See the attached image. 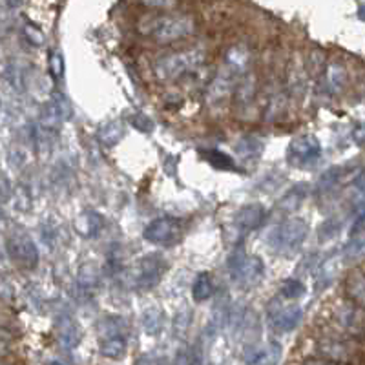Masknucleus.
Instances as JSON below:
<instances>
[{"instance_id":"1","label":"nucleus","mask_w":365,"mask_h":365,"mask_svg":"<svg viewBox=\"0 0 365 365\" xmlns=\"http://www.w3.org/2000/svg\"><path fill=\"white\" fill-rule=\"evenodd\" d=\"M195 22L188 15H166V17H143L139 21V31L150 35L154 41L168 44L194 34Z\"/></svg>"},{"instance_id":"2","label":"nucleus","mask_w":365,"mask_h":365,"mask_svg":"<svg viewBox=\"0 0 365 365\" xmlns=\"http://www.w3.org/2000/svg\"><path fill=\"white\" fill-rule=\"evenodd\" d=\"M309 234V225L302 217H291L276 225L269 232L267 243L274 252L283 254V256H292L302 249L303 241Z\"/></svg>"},{"instance_id":"3","label":"nucleus","mask_w":365,"mask_h":365,"mask_svg":"<svg viewBox=\"0 0 365 365\" xmlns=\"http://www.w3.org/2000/svg\"><path fill=\"white\" fill-rule=\"evenodd\" d=\"M205 51L197 50H179V51H168V53L161 55L155 61V73L159 79L172 81L178 79L181 75H187L195 71L203 63Z\"/></svg>"},{"instance_id":"4","label":"nucleus","mask_w":365,"mask_h":365,"mask_svg":"<svg viewBox=\"0 0 365 365\" xmlns=\"http://www.w3.org/2000/svg\"><path fill=\"white\" fill-rule=\"evenodd\" d=\"M228 272L234 283L243 289H252L265 278V267L263 262L254 254H247L245 250L237 247L228 257Z\"/></svg>"},{"instance_id":"5","label":"nucleus","mask_w":365,"mask_h":365,"mask_svg":"<svg viewBox=\"0 0 365 365\" xmlns=\"http://www.w3.org/2000/svg\"><path fill=\"white\" fill-rule=\"evenodd\" d=\"M166 269H168V263H166L165 257L159 256V254L143 256L132 270L133 289H137V291L141 292L154 289V287L163 279Z\"/></svg>"},{"instance_id":"6","label":"nucleus","mask_w":365,"mask_h":365,"mask_svg":"<svg viewBox=\"0 0 365 365\" xmlns=\"http://www.w3.org/2000/svg\"><path fill=\"white\" fill-rule=\"evenodd\" d=\"M319 158H322V145H319L318 137L312 133L296 135L287 148V159L292 166H298V168L316 165Z\"/></svg>"},{"instance_id":"7","label":"nucleus","mask_w":365,"mask_h":365,"mask_svg":"<svg viewBox=\"0 0 365 365\" xmlns=\"http://www.w3.org/2000/svg\"><path fill=\"white\" fill-rule=\"evenodd\" d=\"M181 232H182L181 220L165 216L152 221V223L145 228V234H143V236H145L146 241L154 243V245L168 247V245H174L175 241L181 237Z\"/></svg>"},{"instance_id":"8","label":"nucleus","mask_w":365,"mask_h":365,"mask_svg":"<svg viewBox=\"0 0 365 365\" xmlns=\"http://www.w3.org/2000/svg\"><path fill=\"white\" fill-rule=\"evenodd\" d=\"M8 254L22 269H34L38 263V250L34 240L26 234H13L8 240Z\"/></svg>"},{"instance_id":"9","label":"nucleus","mask_w":365,"mask_h":365,"mask_svg":"<svg viewBox=\"0 0 365 365\" xmlns=\"http://www.w3.org/2000/svg\"><path fill=\"white\" fill-rule=\"evenodd\" d=\"M303 318V311L299 305H279L270 309V324L279 332H289L299 325Z\"/></svg>"},{"instance_id":"10","label":"nucleus","mask_w":365,"mask_h":365,"mask_svg":"<svg viewBox=\"0 0 365 365\" xmlns=\"http://www.w3.org/2000/svg\"><path fill=\"white\" fill-rule=\"evenodd\" d=\"M265 216L267 210L262 203H249L243 205V207L236 212L234 221H236V225L241 230L249 232V230H256L257 227H262L263 221H265Z\"/></svg>"},{"instance_id":"11","label":"nucleus","mask_w":365,"mask_h":365,"mask_svg":"<svg viewBox=\"0 0 365 365\" xmlns=\"http://www.w3.org/2000/svg\"><path fill=\"white\" fill-rule=\"evenodd\" d=\"M73 228L83 237H97L104 228V217L96 210H84L73 221Z\"/></svg>"},{"instance_id":"12","label":"nucleus","mask_w":365,"mask_h":365,"mask_svg":"<svg viewBox=\"0 0 365 365\" xmlns=\"http://www.w3.org/2000/svg\"><path fill=\"white\" fill-rule=\"evenodd\" d=\"M318 353L322 354V358H325V360L344 365L353 358L354 351L353 347H351L349 344H345V341L324 340V341H319Z\"/></svg>"},{"instance_id":"13","label":"nucleus","mask_w":365,"mask_h":365,"mask_svg":"<svg viewBox=\"0 0 365 365\" xmlns=\"http://www.w3.org/2000/svg\"><path fill=\"white\" fill-rule=\"evenodd\" d=\"M282 356V347L278 344L252 345L247 349L245 361L249 365H274Z\"/></svg>"},{"instance_id":"14","label":"nucleus","mask_w":365,"mask_h":365,"mask_svg":"<svg viewBox=\"0 0 365 365\" xmlns=\"http://www.w3.org/2000/svg\"><path fill=\"white\" fill-rule=\"evenodd\" d=\"M230 90H232V77L230 75H217L207 90L208 104H223Z\"/></svg>"},{"instance_id":"15","label":"nucleus","mask_w":365,"mask_h":365,"mask_svg":"<svg viewBox=\"0 0 365 365\" xmlns=\"http://www.w3.org/2000/svg\"><path fill=\"white\" fill-rule=\"evenodd\" d=\"M345 291H347V296L353 299V303H356L358 307L364 305V270L360 267L353 269V272L349 274L347 282H345Z\"/></svg>"},{"instance_id":"16","label":"nucleus","mask_w":365,"mask_h":365,"mask_svg":"<svg viewBox=\"0 0 365 365\" xmlns=\"http://www.w3.org/2000/svg\"><path fill=\"white\" fill-rule=\"evenodd\" d=\"M99 338H110V336H126V324L125 319L119 316H106L99 322Z\"/></svg>"},{"instance_id":"17","label":"nucleus","mask_w":365,"mask_h":365,"mask_svg":"<svg viewBox=\"0 0 365 365\" xmlns=\"http://www.w3.org/2000/svg\"><path fill=\"white\" fill-rule=\"evenodd\" d=\"M212 294H214V279L208 272H201L192 287V296L195 302H207Z\"/></svg>"},{"instance_id":"18","label":"nucleus","mask_w":365,"mask_h":365,"mask_svg":"<svg viewBox=\"0 0 365 365\" xmlns=\"http://www.w3.org/2000/svg\"><path fill=\"white\" fill-rule=\"evenodd\" d=\"M126 353V336H110L101 340V354L106 358H120Z\"/></svg>"},{"instance_id":"19","label":"nucleus","mask_w":365,"mask_h":365,"mask_svg":"<svg viewBox=\"0 0 365 365\" xmlns=\"http://www.w3.org/2000/svg\"><path fill=\"white\" fill-rule=\"evenodd\" d=\"M234 150L237 152V155L243 159H254L262 154L263 143L257 139V137H243L241 141H237L234 145Z\"/></svg>"},{"instance_id":"20","label":"nucleus","mask_w":365,"mask_h":365,"mask_svg":"<svg viewBox=\"0 0 365 365\" xmlns=\"http://www.w3.org/2000/svg\"><path fill=\"white\" fill-rule=\"evenodd\" d=\"M200 154L207 159V163H210L212 166H216V168H221V170H236V163L232 159L228 158L227 154L220 152L216 148H201Z\"/></svg>"},{"instance_id":"21","label":"nucleus","mask_w":365,"mask_h":365,"mask_svg":"<svg viewBox=\"0 0 365 365\" xmlns=\"http://www.w3.org/2000/svg\"><path fill=\"white\" fill-rule=\"evenodd\" d=\"M58 338L66 345H75L79 340V332H77V324L70 316H63L58 319Z\"/></svg>"},{"instance_id":"22","label":"nucleus","mask_w":365,"mask_h":365,"mask_svg":"<svg viewBox=\"0 0 365 365\" xmlns=\"http://www.w3.org/2000/svg\"><path fill=\"white\" fill-rule=\"evenodd\" d=\"M123 125H120L119 120H110V123H106V125L101 128L99 132V139L103 145L106 146H115L117 143H119V139L123 137Z\"/></svg>"},{"instance_id":"23","label":"nucleus","mask_w":365,"mask_h":365,"mask_svg":"<svg viewBox=\"0 0 365 365\" xmlns=\"http://www.w3.org/2000/svg\"><path fill=\"white\" fill-rule=\"evenodd\" d=\"M143 325H145V331L148 334H158L163 329V325H165V314H163V311H159L155 307L148 309L143 314Z\"/></svg>"},{"instance_id":"24","label":"nucleus","mask_w":365,"mask_h":365,"mask_svg":"<svg viewBox=\"0 0 365 365\" xmlns=\"http://www.w3.org/2000/svg\"><path fill=\"white\" fill-rule=\"evenodd\" d=\"M303 197H305V190H303V187H296L292 188L291 192H287V194L283 195V200L279 201L278 207L282 208L283 212H292L294 208H298L299 205H302Z\"/></svg>"},{"instance_id":"25","label":"nucleus","mask_w":365,"mask_h":365,"mask_svg":"<svg viewBox=\"0 0 365 365\" xmlns=\"http://www.w3.org/2000/svg\"><path fill=\"white\" fill-rule=\"evenodd\" d=\"M79 283L86 291H93L99 285V272H97V269L91 263L83 265V269L79 272Z\"/></svg>"},{"instance_id":"26","label":"nucleus","mask_w":365,"mask_h":365,"mask_svg":"<svg viewBox=\"0 0 365 365\" xmlns=\"http://www.w3.org/2000/svg\"><path fill=\"white\" fill-rule=\"evenodd\" d=\"M303 294H305V285H303V282H299V279L291 278V279H285V282L282 283L283 298L294 299V298H299V296H303Z\"/></svg>"},{"instance_id":"27","label":"nucleus","mask_w":365,"mask_h":365,"mask_svg":"<svg viewBox=\"0 0 365 365\" xmlns=\"http://www.w3.org/2000/svg\"><path fill=\"white\" fill-rule=\"evenodd\" d=\"M130 123H132L133 128H137L143 133L154 132V120L150 119L148 115H145V113H132V115H130Z\"/></svg>"},{"instance_id":"28","label":"nucleus","mask_w":365,"mask_h":365,"mask_svg":"<svg viewBox=\"0 0 365 365\" xmlns=\"http://www.w3.org/2000/svg\"><path fill=\"white\" fill-rule=\"evenodd\" d=\"M341 324L349 329V331H354L358 327H361V312L360 309H347V311L341 312Z\"/></svg>"},{"instance_id":"29","label":"nucleus","mask_w":365,"mask_h":365,"mask_svg":"<svg viewBox=\"0 0 365 365\" xmlns=\"http://www.w3.org/2000/svg\"><path fill=\"white\" fill-rule=\"evenodd\" d=\"M345 79H347V75H345L344 68L338 66V64H332V66L329 68V81H331L332 86L341 88L344 86Z\"/></svg>"},{"instance_id":"30","label":"nucleus","mask_w":365,"mask_h":365,"mask_svg":"<svg viewBox=\"0 0 365 365\" xmlns=\"http://www.w3.org/2000/svg\"><path fill=\"white\" fill-rule=\"evenodd\" d=\"M13 345V334L8 331V329L0 327V356L6 354L11 349Z\"/></svg>"},{"instance_id":"31","label":"nucleus","mask_w":365,"mask_h":365,"mask_svg":"<svg viewBox=\"0 0 365 365\" xmlns=\"http://www.w3.org/2000/svg\"><path fill=\"white\" fill-rule=\"evenodd\" d=\"M50 71L53 73V77H61V75H63V55L51 53Z\"/></svg>"},{"instance_id":"32","label":"nucleus","mask_w":365,"mask_h":365,"mask_svg":"<svg viewBox=\"0 0 365 365\" xmlns=\"http://www.w3.org/2000/svg\"><path fill=\"white\" fill-rule=\"evenodd\" d=\"M303 365H341V364H334V361H329L325 358H309V360L303 361Z\"/></svg>"}]
</instances>
